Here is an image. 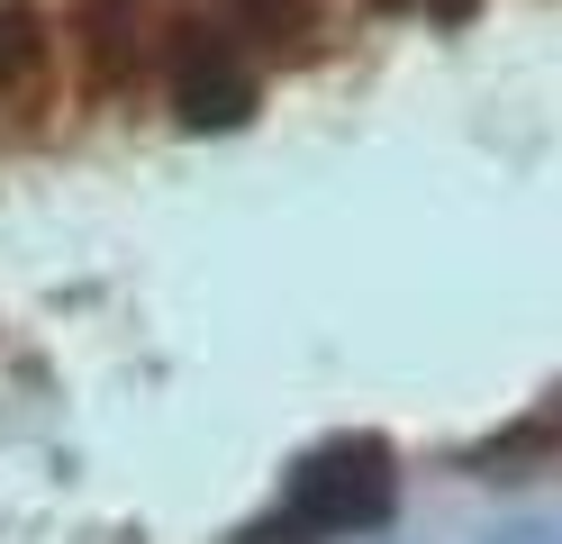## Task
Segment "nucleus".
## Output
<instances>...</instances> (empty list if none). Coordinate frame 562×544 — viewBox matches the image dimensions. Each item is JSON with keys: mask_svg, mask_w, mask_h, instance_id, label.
I'll return each instance as SVG.
<instances>
[{"mask_svg": "<svg viewBox=\"0 0 562 544\" xmlns=\"http://www.w3.org/2000/svg\"><path fill=\"white\" fill-rule=\"evenodd\" d=\"M381 508H391V463H381V445H336L318 454L291 481V508H281V535H345V526H372Z\"/></svg>", "mask_w": 562, "mask_h": 544, "instance_id": "1", "label": "nucleus"}, {"mask_svg": "<svg viewBox=\"0 0 562 544\" xmlns=\"http://www.w3.org/2000/svg\"><path fill=\"white\" fill-rule=\"evenodd\" d=\"M46 82V19L27 0H0V100H27Z\"/></svg>", "mask_w": 562, "mask_h": 544, "instance_id": "2", "label": "nucleus"}, {"mask_svg": "<svg viewBox=\"0 0 562 544\" xmlns=\"http://www.w3.org/2000/svg\"><path fill=\"white\" fill-rule=\"evenodd\" d=\"M327 0H227V27L245 36V46H291V36L318 27Z\"/></svg>", "mask_w": 562, "mask_h": 544, "instance_id": "3", "label": "nucleus"}]
</instances>
